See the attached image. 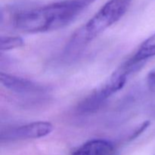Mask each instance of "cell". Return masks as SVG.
I'll use <instances>...</instances> for the list:
<instances>
[{"instance_id":"cell-8","label":"cell","mask_w":155,"mask_h":155,"mask_svg":"<svg viewBox=\"0 0 155 155\" xmlns=\"http://www.w3.org/2000/svg\"><path fill=\"white\" fill-rule=\"evenodd\" d=\"M24 45V41L20 36H3L0 37V50L9 51L21 48Z\"/></svg>"},{"instance_id":"cell-3","label":"cell","mask_w":155,"mask_h":155,"mask_svg":"<svg viewBox=\"0 0 155 155\" xmlns=\"http://www.w3.org/2000/svg\"><path fill=\"white\" fill-rule=\"evenodd\" d=\"M139 65L129 59L113 73L102 86L94 90L79 104L78 111L82 114H90L99 110L110 96L124 88L129 76L136 71L140 67Z\"/></svg>"},{"instance_id":"cell-4","label":"cell","mask_w":155,"mask_h":155,"mask_svg":"<svg viewBox=\"0 0 155 155\" xmlns=\"http://www.w3.org/2000/svg\"><path fill=\"white\" fill-rule=\"evenodd\" d=\"M53 125L47 121H37L18 127H12L2 130L1 142L36 139L43 138L53 131Z\"/></svg>"},{"instance_id":"cell-1","label":"cell","mask_w":155,"mask_h":155,"mask_svg":"<svg viewBox=\"0 0 155 155\" xmlns=\"http://www.w3.org/2000/svg\"><path fill=\"white\" fill-rule=\"evenodd\" d=\"M86 7L77 0L52 3L15 15L13 25L25 33H41L57 30L72 23Z\"/></svg>"},{"instance_id":"cell-6","label":"cell","mask_w":155,"mask_h":155,"mask_svg":"<svg viewBox=\"0 0 155 155\" xmlns=\"http://www.w3.org/2000/svg\"><path fill=\"white\" fill-rule=\"evenodd\" d=\"M116 148L106 139H92L82 145L72 155H116Z\"/></svg>"},{"instance_id":"cell-10","label":"cell","mask_w":155,"mask_h":155,"mask_svg":"<svg viewBox=\"0 0 155 155\" xmlns=\"http://www.w3.org/2000/svg\"><path fill=\"white\" fill-rule=\"evenodd\" d=\"M78 2H80L83 5H84L85 7H87L88 5H89L90 4H92L93 2H95V0H77Z\"/></svg>"},{"instance_id":"cell-7","label":"cell","mask_w":155,"mask_h":155,"mask_svg":"<svg viewBox=\"0 0 155 155\" xmlns=\"http://www.w3.org/2000/svg\"><path fill=\"white\" fill-rule=\"evenodd\" d=\"M155 56V33L145 39L139 47L134 55L130 58L137 64H142L144 61Z\"/></svg>"},{"instance_id":"cell-5","label":"cell","mask_w":155,"mask_h":155,"mask_svg":"<svg viewBox=\"0 0 155 155\" xmlns=\"http://www.w3.org/2000/svg\"><path fill=\"white\" fill-rule=\"evenodd\" d=\"M0 82L6 89L18 94L38 95L45 93L48 90L45 86L35 83L32 80L2 72L0 73Z\"/></svg>"},{"instance_id":"cell-9","label":"cell","mask_w":155,"mask_h":155,"mask_svg":"<svg viewBox=\"0 0 155 155\" xmlns=\"http://www.w3.org/2000/svg\"><path fill=\"white\" fill-rule=\"evenodd\" d=\"M147 85L151 91H155V69L150 71L147 76Z\"/></svg>"},{"instance_id":"cell-2","label":"cell","mask_w":155,"mask_h":155,"mask_svg":"<svg viewBox=\"0 0 155 155\" xmlns=\"http://www.w3.org/2000/svg\"><path fill=\"white\" fill-rule=\"evenodd\" d=\"M132 0H109L100 10L77 30L65 48V54L75 56L106 29L117 22L128 10Z\"/></svg>"}]
</instances>
